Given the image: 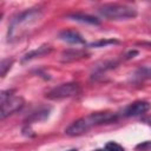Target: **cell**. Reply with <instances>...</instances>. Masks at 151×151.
I'll return each instance as SVG.
<instances>
[{
	"label": "cell",
	"instance_id": "obj_17",
	"mask_svg": "<svg viewBox=\"0 0 151 151\" xmlns=\"http://www.w3.org/2000/svg\"><path fill=\"white\" fill-rule=\"evenodd\" d=\"M66 151H77V149H70V150H66Z\"/></svg>",
	"mask_w": 151,
	"mask_h": 151
},
{
	"label": "cell",
	"instance_id": "obj_12",
	"mask_svg": "<svg viewBox=\"0 0 151 151\" xmlns=\"http://www.w3.org/2000/svg\"><path fill=\"white\" fill-rule=\"evenodd\" d=\"M13 64V60L11 59H2L1 60V64H0V73H1V77H5L7 71L11 68V65Z\"/></svg>",
	"mask_w": 151,
	"mask_h": 151
},
{
	"label": "cell",
	"instance_id": "obj_4",
	"mask_svg": "<svg viewBox=\"0 0 151 151\" xmlns=\"http://www.w3.org/2000/svg\"><path fill=\"white\" fill-rule=\"evenodd\" d=\"M12 92L13 91H4L0 94V103H1L0 117H1V119H5L6 117L19 111L25 104V101L21 97L12 96L11 94Z\"/></svg>",
	"mask_w": 151,
	"mask_h": 151
},
{
	"label": "cell",
	"instance_id": "obj_6",
	"mask_svg": "<svg viewBox=\"0 0 151 151\" xmlns=\"http://www.w3.org/2000/svg\"><path fill=\"white\" fill-rule=\"evenodd\" d=\"M151 109V104L149 101L145 100H139V101H134L131 105H129L125 111H124V116L125 117H136V116H140L146 113L149 110Z\"/></svg>",
	"mask_w": 151,
	"mask_h": 151
},
{
	"label": "cell",
	"instance_id": "obj_3",
	"mask_svg": "<svg viewBox=\"0 0 151 151\" xmlns=\"http://www.w3.org/2000/svg\"><path fill=\"white\" fill-rule=\"evenodd\" d=\"M100 15L110 20H127L137 17V11L127 5L106 4L99 8Z\"/></svg>",
	"mask_w": 151,
	"mask_h": 151
},
{
	"label": "cell",
	"instance_id": "obj_5",
	"mask_svg": "<svg viewBox=\"0 0 151 151\" xmlns=\"http://www.w3.org/2000/svg\"><path fill=\"white\" fill-rule=\"evenodd\" d=\"M80 92V85L77 83H66L59 86L53 87L46 93V98L50 100H61L65 98H70L77 96Z\"/></svg>",
	"mask_w": 151,
	"mask_h": 151
},
{
	"label": "cell",
	"instance_id": "obj_1",
	"mask_svg": "<svg viewBox=\"0 0 151 151\" xmlns=\"http://www.w3.org/2000/svg\"><path fill=\"white\" fill-rule=\"evenodd\" d=\"M117 119V114L116 113H111V112H96V113H91L86 117H83L76 122H73L67 129H66V134L67 136H80L84 134L85 132H87L90 129L101 125V124H109L112 123Z\"/></svg>",
	"mask_w": 151,
	"mask_h": 151
},
{
	"label": "cell",
	"instance_id": "obj_7",
	"mask_svg": "<svg viewBox=\"0 0 151 151\" xmlns=\"http://www.w3.org/2000/svg\"><path fill=\"white\" fill-rule=\"evenodd\" d=\"M59 38L66 42L70 44H85V39L83 38V35L80 33H78L77 31H72V29H67V31H63L59 33Z\"/></svg>",
	"mask_w": 151,
	"mask_h": 151
},
{
	"label": "cell",
	"instance_id": "obj_16",
	"mask_svg": "<svg viewBox=\"0 0 151 151\" xmlns=\"http://www.w3.org/2000/svg\"><path fill=\"white\" fill-rule=\"evenodd\" d=\"M145 122H147V124H150V125H151V117H150V118H147V119H145Z\"/></svg>",
	"mask_w": 151,
	"mask_h": 151
},
{
	"label": "cell",
	"instance_id": "obj_2",
	"mask_svg": "<svg viewBox=\"0 0 151 151\" xmlns=\"http://www.w3.org/2000/svg\"><path fill=\"white\" fill-rule=\"evenodd\" d=\"M40 18H41V12L39 8H29L18 14L12 20L8 27V40L18 39L28 27L34 25Z\"/></svg>",
	"mask_w": 151,
	"mask_h": 151
},
{
	"label": "cell",
	"instance_id": "obj_9",
	"mask_svg": "<svg viewBox=\"0 0 151 151\" xmlns=\"http://www.w3.org/2000/svg\"><path fill=\"white\" fill-rule=\"evenodd\" d=\"M68 18L74 21H79V22H84V24L100 25L99 19H97L92 15H88V14H84V13H72V14H68Z\"/></svg>",
	"mask_w": 151,
	"mask_h": 151
},
{
	"label": "cell",
	"instance_id": "obj_14",
	"mask_svg": "<svg viewBox=\"0 0 151 151\" xmlns=\"http://www.w3.org/2000/svg\"><path fill=\"white\" fill-rule=\"evenodd\" d=\"M119 41L118 40H114V39H110V40H99V41H96V42H92L90 46L91 47H103V46H106V45H110V44H118Z\"/></svg>",
	"mask_w": 151,
	"mask_h": 151
},
{
	"label": "cell",
	"instance_id": "obj_13",
	"mask_svg": "<svg viewBox=\"0 0 151 151\" xmlns=\"http://www.w3.org/2000/svg\"><path fill=\"white\" fill-rule=\"evenodd\" d=\"M105 150L106 151H124V147L116 142H109L105 145Z\"/></svg>",
	"mask_w": 151,
	"mask_h": 151
},
{
	"label": "cell",
	"instance_id": "obj_8",
	"mask_svg": "<svg viewBox=\"0 0 151 151\" xmlns=\"http://www.w3.org/2000/svg\"><path fill=\"white\" fill-rule=\"evenodd\" d=\"M61 57H63L61 58L63 61H74L83 58H87L88 53L85 50H67L63 52Z\"/></svg>",
	"mask_w": 151,
	"mask_h": 151
},
{
	"label": "cell",
	"instance_id": "obj_15",
	"mask_svg": "<svg viewBox=\"0 0 151 151\" xmlns=\"http://www.w3.org/2000/svg\"><path fill=\"white\" fill-rule=\"evenodd\" d=\"M136 150H138V151H149V150H151V142H143V143H140V144H138L137 146H136Z\"/></svg>",
	"mask_w": 151,
	"mask_h": 151
},
{
	"label": "cell",
	"instance_id": "obj_10",
	"mask_svg": "<svg viewBox=\"0 0 151 151\" xmlns=\"http://www.w3.org/2000/svg\"><path fill=\"white\" fill-rule=\"evenodd\" d=\"M51 50H52V48H51L50 46H46V45L40 46V47H38L37 50H33V51H31V52L26 53V54L22 57L21 61H26V60L33 59V58H35V57H41V55H44V54L48 53Z\"/></svg>",
	"mask_w": 151,
	"mask_h": 151
},
{
	"label": "cell",
	"instance_id": "obj_11",
	"mask_svg": "<svg viewBox=\"0 0 151 151\" xmlns=\"http://www.w3.org/2000/svg\"><path fill=\"white\" fill-rule=\"evenodd\" d=\"M48 112L50 110L48 109H41L37 112H33L31 114V117L28 118V122H37V120H44L45 118L48 117Z\"/></svg>",
	"mask_w": 151,
	"mask_h": 151
}]
</instances>
